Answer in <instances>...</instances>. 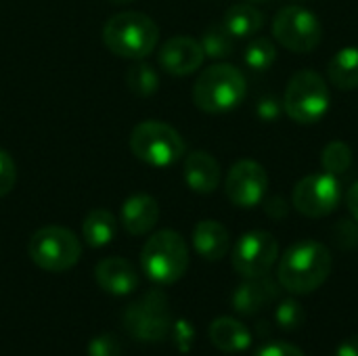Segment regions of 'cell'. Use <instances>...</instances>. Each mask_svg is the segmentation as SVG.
<instances>
[{
	"label": "cell",
	"instance_id": "12",
	"mask_svg": "<svg viewBox=\"0 0 358 356\" xmlns=\"http://www.w3.org/2000/svg\"><path fill=\"white\" fill-rule=\"evenodd\" d=\"M268 189V174L262 164L254 159H241L233 164L227 174L224 193L237 208H256L264 201Z\"/></svg>",
	"mask_w": 358,
	"mask_h": 356
},
{
	"label": "cell",
	"instance_id": "36",
	"mask_svg": "<svg viewBox=\"0 0 358 356\" xmlns=\"http://www.w3.org/2000/svg\"><path fill=\"white\" fill-rule=\"evenodd\" d=\"M111 4H128V2H134V0H107Z\"/></svg>",
	"mask_w": 358,
	"mask_h": 356
},
{
	"label": "cell",
	"instance_id": "24",
	"mask_svg": "<svg viewBox=\"0 0 358 356\" xmlns=\"http://www.w3.org/2000/svg\"><path fill=\"white\" fill-rule=\"evenodd\" d=\"M126 84H128V88L134 94H138V97H151L159 88V76H157V71H155L153 65H149L145 61H138L132 67H128V71H126Z\"/></svg>",
	"mask_w": 358,
	"mask_h": 356
},
{
	"label": "cell",
	"instance_id": "16",
	"mask_svg": "<svg viewBox=\"0 0 358 356\" xmlns=\"http://www.w3.org/2000/svg\"><path fill=\"white\" fill-rule=\"evenodd\" d=\"M120 220H122V227L130 235H134V237L147 235V233H151V229H155V225L159 220V204L155 197H151L147 193L130 195L122 206Z\"/></svg>",
	"mask_w": 358,
	"mask_h": 356
},
{
	"label": "cell",
	"instance_id": "23",
	"mask_svg": "<svg viewBox=\"0 0 358 356\" xmlns=\"http://www.w3.org/2000/svg\"><path fill=\"white\" fill-rule=\"evenodd\" d=\"M199 42H201V48H203V55L214 59V61L227 59L235 50V38L231 36V31L222 23L220 25H210L203 31Z\"/></svg>",
	"mask_w": 358,
	"mask_h": 356
},
{
	"label": "cell",
	"instance_id": "9",
	"mask_svg": "<svg viewBox=\"0 0 358 356\" xmlns=\"http://www.w3.org/2000/svg\"><path fill=\"white\" fill-rule=\"evenodd\" d=\"M273 38L292 52H310L321 44L323 25L319 17L300 4L283 6L273 19Z\"/></svg>",
	"mask_w": 358,
	"mask_h": 356
},
{
	"label": "cell",
	"instance_id": "10",
	"mask_svg": "<svg viewBox=\"0 0 358 356\" xmlns=\"http://www.w3.org/2000/svg\"><path fill=\"white\" fill-rule=\"evenodd\" d=\"M294 208L308 218H323L342 204L340 178L329 172H315L304 176L292 193Z\"/></svg>",
	"mask_w": 358,
	"mask_h": 356
},
{
	"label": "cell",
	"instance_id": "14",
	"mask_svg": "<svg viewBox=\"0 0 358 356\" xmlns=\"http://www.w3.org/2000/svg\"><path fill=\"white\" fill-rule=\"evenodd\" d=\"M281 283L271 275L245 279L233 294V308L241 317H254L279 300Z\"/></svg>",
	"mask_w": 358,
	"mask_h": 356
},
{
	"label": "cell",
	"instance_id": "21",
	"mask_svg": "<svg viewBox=\"0 0 358 356\" xmlns=\"http://www.w3.org/2000/svg\"><path fill=\"white\" fill-rule=\"evenodd\" d=\"M329 82L340 90L358 88V46L340 48L327 65Z\"/></svg>",
	"mask_w": 358,
	"mask_h": 356
},
{
	"label": "cell",
	"instance_id": "20",
	"mask_svg": "<svg viewBox=\"0 0 358 356\" xmlns=\"http://www.w3.org/2000/svg\"><path fill=\"white\" fill-rule=\"evenodd\" d=\"M222 25L233 38H252L264 27V13L254 4H233L222 19Z\"/></svg>",
	"mask_w": 358,
	"mask_h": 356
},
{
	"label": "cell",
	"instance_id": "6",
	"mask_svg": "<svg viewBox=\"0 0 358 356\" xmlns=\"http://www.w3.org/2000/svg\"><path fill=\"white\" fill-rule=\"evenodd\" d=\"M185 141L170 124L147 120L134 126L130 132V151L136 159L153 168L174 166L185 157Z\"/></svg>",
	"mask_w": 358,
	"mask_h": 356
},
{
	"label": "cell",
	"instance_id": "3",
	"mask_svg": "<svg viewBox=\"0 0 358 356\" xmlns=\"http://www.w3.org/2000/svg\"><path fill=\"white\" fill-rule=\"evenodd\" d=\"M245 92L248 82L241 69L231 63H216L195 80L193 101L206 113H227L243 103Z\"/></svg>",
	"mask_w": 358,
	"mask_h": 356
},
{
	"label": "cell",
	"instance_id": "11",
	"mask_svg": "<svg viewBox=\"0 0 358 356\" xmlns=\"http://www.w3.org/2000/svg\"><path fill=\"white\" fill-rule=\"evenodd\" d=\"M279 258V241L268 231H250L233 248V269L243 277L268 275Z\"/></svg>",
	"mask_w": 358,
	"mask_h": 356
},
{
	"label": "cell",
	"instance_id": "27",
	"mask_svg": "<svg viewBox=\"0 0 358 356\" xmlns=\"http://www.w3.org/2000/svg\"><path fill=\"white\" fill-rule=\"evenodd\" d=\"M306 321L304 306L294 300V298H283L279 300L275 308V323L281 332H298Z\"/></svg>",
	"mask_w": 358,
	"mask_h": 356
},
{
	"label": "cell",
	"instance_id": "19",
	"mask_svg": "<svg viewBox=\"0 0 358 356\" xmlns=\"http://www.w3.org/2000/svg\"><path fill=\"white\" fill-rule=\"evenodd\" d=\"M208 336H210V342L222 350V353H229V355H235V353H243L252 346V334L250 329L233 319V317H220L216 321H212L210 329H208Z\"/></svg>",
	"mask_w": 358,
	"mask_h": 356
},
{
	"label": "cell",
	"instance_id": "13",
	"mask_svg": "<svg viewBox=\"0 0 358 356\" xmlns=\"http://www.w3.org/2000/svg\"><path fill=\"white\" fill-rule=\"evenodd\" d=\"M159 65L172 73V76H191L195 73L206 55L201 48V42L191 38V36H172L170 40H166L159 48Z\"/></svg>",
	"mask_w": 358,
	"mask_h": 356
},
{
	"label": "cell",
	"instance_id": "5",
	"mask_svg": "<svg viewBox=\"0 0 358 356\" xmlns=\"http://www.w3.org/2000/svg\"><path fill=\"white\" fill-rule=\"evenodd\" d=\"M331 94L325 78L315 69L296 71L283 94V109L296 124H317L329 111Z\"/></svg>",
	"mask_w": 358,
	"mask_h": 356
},
{
	"label": "cell",
	"instance_id": "4",
	"mask_svg": "<svg viewBox=\"0 0 358 356\" xmlns=\"http://www.w3.org/2000/svg\"><path fill=\"white\" fill-rule=\"evenodd\" d=\"M141 266L145 275L157 285H172L180 281L189 269L187 241L172 229L153 233L143 245Z\"/></svg>",
	"mask_w": 358,
	"mask_h": 356
},
{
	"label": "cell",
	"instance_id": "31",
	"mask_svg": "<svg viewBox=\"0 0 358 356\" xmlns=\"http://www.w3.org/2000/svg\"><path fill=\"white\" fill-rule=\"evenodd\" d=\"M254 356H306L298 346L289 342H268L260 346Z\"/></svg>",
	"mask_w": 358,
	"mask_h": 356
},
{
	"label": "cell",
	"instance_id": "29",
	"mask_svg": "<svg viewBox=\"0 0 358 356\" xmlns=\"http://www.w3.org/2000/svg\"><path fill=\"white\" fill-rule=\"evenodd\" d=\"M256 113L262 122H277L283 113V101H279L277 97H262L256 103Z\"/></svg>",
	"mask_w": 358,
	"mask_h": 356
},
{
	"label": "cell",
	"instance_id": "2",
	"mask_svg": "<svg viewBox=\"0 0 358 356\" xmlns=\"http://www.w3.org/2000/svg\"><path fill=\"white\" fill-rule=\"evenodd\" d=\"M103 42L122 59L143 61L155 50L159 42V27L145 13L124 10L105 21Z\"/></svg>",
	"mask_w": 358,
	"mask_h": 356
},
{
	"label": "cell",
	"instance_id": "33",
	"mask_svg": "<svg viewBox=\"0 0 358 356\" xmlns=\"http://www.w3.org/2000/svg\"><path fill=\"white\" fill-rule=\"evenodd\" d=\"M174 340H176V346H180L182 350H187L191 344H193V338H195V334H193V327L189 325V323H185V321H178L174 327Z\"/></svg>",
	"mask_w": 358,
	"mask_h": 356
},
{
	"label": "cell",
	"instance_id": "25",
	"mask_svg": "<svg viewBox=\"0 0 358 356\" xmlns=\"http://www.w3.org/2000/svg\"><path fill=\"white\" fill-rule=\"evenodd\" d=\"M243 61L254 71H266L277 61V46L271 38H254L243 52Z\"/></svg>",
	"mask_w": 358,
	"mask_h": 356
},
{
	"label": "cell",
	"instance_id": "26",
	"mask_svg": "<svg viewBox=\"0 0 358 356\" xmlns=\"http://www.w3.org/2000/svg\"><path fill=\"white\" fill-rule=\"evenodd\" d=\"M352 166V149L344 141H334L323 149L321 155V168L323 172H329L334 176L346 174Z\"/></svg>",
	"mask_w": 358,
	"mask_h": 356
},
{
	"label": "cell",
	"instance_id": "34",
	"mask_svg": "<svg viewBox=\"0 0 358 356\" xmlns=\"http://www.w3.org/2000/svg\"><path fill=\"white\" fill-rule=\"evenodd\" d=\"M334 356H358V336L346 338V340L336 348Z\"/></svg>",
	"mask_w": 358,
	"mask_h": 356
},
{
	"label": "cell",
	"instance_id": "7",
	"mask_svg": "<svg viewBox=\"0 0 358 356\" xmlns=\"http://www.w3.org/2000/svg\"><path fill=\"white\" fill-rule=\"evenodd\" d=\"M29 258L36 266L48 273H65L73 269L82 256L80 239L65 227L38 229L27 245Z\"/></svg>",
	"mask_w": 358,
	"mask_h": 356
},
{
	"label": "cell",
	"instance_id": "22",
	"mask_svg": "<svg viewBox=\"0 0 358 356\" xmlns=\"http://www.w3.org/2000/svg\"><path fill=\"white\" fill-rule=\"evenodd\" d=\"M117 233V218L109 210H92L82 222V237L90 248H105Z\"/></svg>",
	"mask_w": 358,
	"mask_h": 356
},
{
	"label": "cell",
	"instance_id": "8",
	"mask_svg": "<svg viewBox=\"0 0 358 356\" xmlns=\"http://www.w3.org/2000/svg\"><path fill=\"white\" fill-rule=\"evenodd\" d=\"M122 323L141 342H162L172 332V308L166 294L159 290L147 292L124 311Z\"/></svg>",
	"mask_w": 358,
	"mask_h": 356
},
{
	"label": "cell",
	"instance_id": "15",
	"mask_svg": "<svg viewBox=\"0 0 358 356\" xmlns=\"http://www.w3.org/2000/svg\"><path fill=\"white\" fill-rule=\"evenodd\" d=\"M99 287L111 296H128L138 287V273L126 258H105L94 269Z\"/></svg>",
	"mask_w": 358,
	"mask_h": 356
},
{
	"label": "cell",
	"instance_id": "1",
	"mask_svg": "<svg viewBox=\"0 0 358 356\" xmlns=\"http://www.w3.org/2000/svg\"><path fill=\"white\" fill-rule=\"evenodd\" d=\"M331 252L321 241L304 239L287 248L279 260L277 279L294 296L317 292L331 275Z\"/></svg>",
	"mask_w": 358,
	"mask_h": 356
},
{
	"label": "cell",
	"instance_id": "32",
	"mask_svg": "<svg viewBox=\"0 0 358 356\" xmlns=\"http://www.w3.org/2000/svg\"><path fill=\"white\" fill-rule=\"evenodd\" d=\"M264 212L273 218V220H283L289 212V206L283 197H271L264 201Z\"/></svg>",
	"mask_w": 358,
	"mask_h": 356
},
{
	"label": "cell",
	"instance_id": "28",
	"mask_svg": "<svg viewBox=\"0 0 358 356\" xmlns=\"http://www.w3.org/2000/svg\"><path fill=\"white\" fill-rule=\"evenodd\" d=\"M17 185V164L6 149H0V197L8 195Z\"/></svg>",
	"mask_w": 358,
	"mask_h": 356
},
{
	"label": "cell",
	"instance_id": "30",
	"mask_svg": "<svg viewBox=\"0 0 358 356\" xmlns=\"http://www.w3.org/2000/svg\"><path fill=\"white\" fill-rule=\"evenodd\" d=\"M122 355V346L120 340H115L113 336H99L90 342L88 346V356H120Z\"/></svg>",
	"mask_w": 358,
	"mask_h": 356
},
{
	"label": "cell",
	"instance_id": "18",
	"mask_svg": "<svg viewBox=\"0 0 358 356\" xmlns=\"http://www.w3.org/2000/svg\"><path fill=\"white\" fill-rule=\"evenodd\" d=\"M193 248L208 262L222 260L231 250L229 229L218 220H201V222H197L195 229H193Z\"/></svg>",
	"mask_w": 358,
	"mask_h": 356
},
{
	"label": "cell",
	"instance_id": "35",
	"mask_svg": "<svg viewBox=\"0 0 358 356\" xmlns=\"http://www.w3.org/2000/svg\"><path fill=\"white\" fill-rule=\"evenodd\" d=\"M346 206H348L352 218L358 220V180L348 189V193H346Z\"/></svg>",
	"mask_w": 358,
	"mask_h": 356
},
{
	"label": "cell",
	"instance_id": "37",
	"mask_svg": "<svg viewBox=\"0 0 358 356\" xmlns=\"http://www.w3.org/2000/svg\"><path fill=\"white\" fill-rule=\"evenodd\" d=\"M250 2H268V0H250Z\"/></svg>",
	"mask_w": 358,
	"mask_h": 356
},
{
	"label": "cell",
	"instance_id": "17",
	"mask_svg": "<svg viewBox=\"0 0 358 356\" xmlns=\"http://www.w3.org/2000/svg\"><path fill=\"white\" fill-rule=\"evenodd\" d=\"M222 172L218 159L208 151H193L185 157V180L191 191L208 195L220 185Z\"/></svg>",
	"mask_w": 358,
	"mask_h": 356
}]
</instances>
